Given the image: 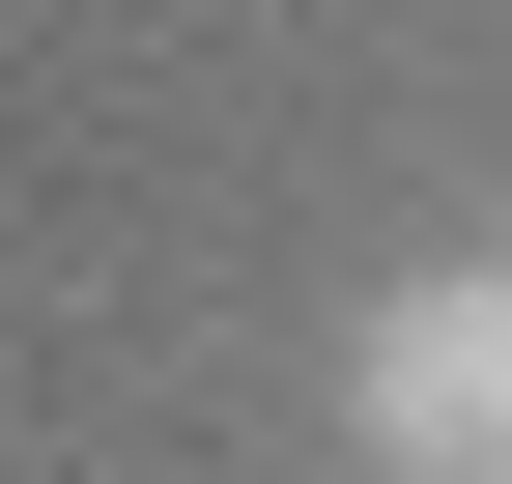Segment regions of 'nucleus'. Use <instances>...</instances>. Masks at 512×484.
<instances>
[{"instance_id": "nucleus-1", "label": "nucleus", "mask_w": 512, "mask_h": 484, "mask_svg": "<svg viewBox=\"0 0 512 484\" xmlns=\"http://www.w3.org/2000/svg\"><path fill=\"white\" fill-rule=\"evenodd\" d=\"M342 456L370 484H512V228L484 257H399L342 314Z\"/></svg>"}]
</instances>
